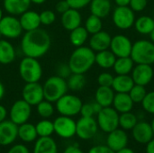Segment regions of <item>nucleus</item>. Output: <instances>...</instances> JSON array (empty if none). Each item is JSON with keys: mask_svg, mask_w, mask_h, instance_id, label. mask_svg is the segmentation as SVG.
I'll use <instances>...</instances> for the list:
<instances>
[{"mask_svg": "<svg viewBox=\"0 0 154 153\" xmlns=\"http://www.w3.org/2000/svg\"><path fill=\"white\" fill-rule=\"evenodd\" d=\"M51 45L50 34L43 29L25 32L21 41V50L24 56L32 58H41L45 55Z\"/></svg>", "mask_w": 154, "mask_h": 153, "instance_id": "obj_1", "label": "nucleus"}, {"mask_svg": "<svg viewBox=\"0 0 154 153\" xmlns=\"http://www.w3.org/2000/svg\"><path fill=\"white\" fill-rule=\"evenodd\" d=\"M96 52L87 46L77 47L69 60V66L72 73L85 74L95 64Z\"/></svg>", "mask_w": 154, "mask_h": 153, "instance_id": "obj_2", "label": "nucleus"}, {"mask_svg": "<svg viewBox=\"0 0 154 153\" xmlns=\"http://www.w3.org/2000/svg\"><path fill=\"white\" fill-rule=\"evenodd\" d=\"M42 87L44 99L51 103H56L62 96L67 94L69 89L67 80L57 75L47 78Z\"/></svg>", "mask_w": 154, "mask_h": 153, "instance_id": "obj_3", "label": "nucleus"}, {"mask_svg": "<svg viewBox=\"0 0 154 153\" xmlns=\"http://www.w3.org/2000/svg\"><path fill=\"white\" fill-rule=\"evenodd\" d=\"M130 57L136 64L154 63V43L148 40H139L133 43Z\"/></svg>", "mask_w": 154, "mask_h": 153, "instance_id": "obj_4", "label": "nucleus"}, {"mask_svg": "<svg viewBox=\"0 0 154 153\" xmlns=\"http://www.w3.org/2000/svg\"><path fill=\"white\" fill-rule=\"evenodd\" d=\"M19 74L25 83L39 82L42 76V68L37 59L25 56L20 61Z\"/></svg>", "mask_w": 154, "mask_h": 153, "instance_id": "obj_5", "label": "nucleus"}, {"mask_svg": "<svg viewBox=\"0 0 154 153\" xmlns=\"http://www.w3.org/2000/svg\"><path fill=\"white\" fill-rule=\"evenodd\" d=\"M82 105L83 103L79 96L65 94L56 102V109L60 115L72 117L80 113Z\"/></svg>", "mask_w": 154, "mask_h": 153, "instance_id": "obj_6", "label": "nucleus"}, {"mask_svg": "<svg viewBox=\"0 0 154 153\" xmlns=\"http://www.w3.org/2000/svg\"><path fill=\"white\" fill-rule=\"evenodd\" d=\"M97 115L98 128L103 132L109 133L119 127V113L114 107H103Z\"/></svg>", "mask_w": 154, "mask_h": 153, "instance_id": "obj_7", "label": "nucleus"}, {"mask_svg": "<svg viewBox=\"0 0 154 153\" xmlns=\"http://www.w3.org/2000/svg\"><path fill=\"white\" fill-rule=\"evenodd\" d=\"M114 24L121 30H127L134 26L135 22V12L130 6H117L112 14Z\"/></svg>", "mask_w": 154, "mask_h": 153, "instance_id": "obj_8", "label": "nucleus"}, {"mask_svg": "<svg viewBox=\"0 0 154 153\" xmlns=\"http://www.w3.org/2000/svg\"><path fill=\"white\" fill-rule=\"evenodd\" d=\"M23 31L19 19L14 15L3 16L0 21V35L5 39H16L22 35Z\"/></svg>", "mask_w": 154, "mask_h": 153, "instance_id": "obj_9", "label": "nucleus"}, {"mask_svg": "<svg viewBox=\"0 0 154 153\" xmlns=\"http://www.w3.org/2000/svg\"><path fill=\"white\" fill-rule=\"evenodd\" d=\"M32 114V106H30L23 99L15 101L9 111L10 120L17 125L28 122Z\"/></svg>", "mask_w": 154, "mask_h": 153, "instance_id": "obj_10", "label": "nucleus"}, {"mask_svg": "<svg viewBox=\"0 0 154 153\" xmlns=\"http://www.w3.org/2000/svg\"><path fill=\"white\" fill-rule=\"evenodd\" d=\"M54 133L63 139H69L76 135V122L69 116L60 115L53 121Z\"/></svg>", "mask_w": 154, "mask_h": 153, "instance_id": "obj_11", "label": "nucleus"}, {"mask_svg": "<svg viewBox=\"0 0 154 153\" xmlns=\"http://www.w3.org/2000/svg\"><path fill=\"white\" fill-rule=\"evenodd\" d=\"M98 125L93 117H82L76 122V135L81 140H90L97 133Z\"/></svg>", "mask_w": 154, "mask_h": 153, "instance_id": "obj_12", "label": "nucleus"}, {"mask_svg": "<svg viewBox=\"0 0 154 153\" xmlns=\"http://www.w3.org/2000/svg\"><path fill=\"white\" fill-rule=\"evenodd\" d=\"M109 48L110 50L116 56V58L130 57L133 42L127 36L124 34H116L112 37Z\"/></svg>", "mask_w": 154, "mask_h": 153, "instance_id": "obj_13", "label": "nucleus"}, {"mask_svg": "<svg viewBox=\"0 0 154 153\" xmlns=\"http://www.w3.org/2000/svg\"><path fill=\"white\" fill-rule=\"evenodd\" d=\"M22 96L30 106H37L44 99L43 87L39 82L26 83L23 88Z\"/></svg>", "mask_w": 154, "mask_h": 153, "instance_id": "obj_14", "label": "nucleus"}, {"mask_svg": "<svg viewBox=\"0 0 154 153\" xmlns=\"http://www.w3.org/2000/svg\"><path fill=\"white\" fill-rule=\"evenodd\" d=\"M153 76V69L149 64H136L131 72V77L134 84L144 87L152 82Z\"/></svg>", "mask_w": 154, "mask_h": 153, "instance_id": "obj_15", "label": "nucleus"}, {"mask_svg": "<svg viewBox=\"0 0 154 153\" xmlns=\"http://www.w3.org/2000/svg\"><path fill=\"white\" fill-rule=\"evenodd\" d=\"M18 137V125L11 120H5L0 123V145L7 146L12 144Z\"/></svg>", "mask_w": 154, "mask_h": 153, "instance_id": "obj_16", "label": "nucleus"}, {"mask_svg": "<svg viewBox=\"0 0 154 153\" xmlns=\"http://www.w3.org/2000/svg\"><path fill=\"white\" fill-rule=\"evenodd\" d=\"M128 143V136L125 130L116 129L108 133L106 139V145L115 152L125 148Z\"/></svg>", "mask_w": 154, "mask_h": 153, "instance_id": "obj_17", "label": "nucleus"}, {"mask_svg": "<svg viewBox=\"0 0 154 153\" xmlns=\"http://www.w3.org/2000/svg\"><path fill=\"white\" fill-rule=\"evenodd\" d=\"M134 139L141 144H147L153 139V132L151 124L147 122H138L132 129Z\"/></svg>", "mask_w": 154, "mask_h": 153, "instance_id": "obj_18", "label": "nucleus"}, {"mask_svg": "<svg viewBox=\"0 0 154 153\" xmlns=\"http://www.w3.org/2000/svg\"><path fill=\"white\" fill-rule=\"evenodd\" d=\"M112 37L106 31H100L97 33L92 34L89 39V47L96 52L108 50L110 47Z\"/></svg>", "mask_w": 154, "mask_h": 153, "instance_id": "obj_19", "label": "nucleus"}, {"mask_svg": "<svg viewBox=\"0 0 154 153\" xmlns=\"http://www.w3.org/2000/svg\"><path fill=\"white\" fill-rule=\"evenodd\" d=\"M60 22L63 28L70 32L81 25L82 17L78 9L69 8L68 11L61 14Z\"/></svg>", "mask_w": 154, "mask_h": 153, "instance_id": "obj_20", "label": "nucleus"}, {"mask_svg": "<svg viewBox=\"0 0 154 153\" xmlns=\"http://www.w3.org/2000/svg\"><path fill=\"white\" fill-rule=\"evenodd\" d=\"M21 26L24 32L35 30L40 28L41 20H40V14L35 11L27 10L20 15L19 18Z\"/></svg>", "mask_w": 154, "mask_h": 153, "instance_id": "obj_21", "label": "nucleus"}, {"mask_svg": "<svg viewBox=\"0 0 154 153\" xmlns=\"http://www.w3.org/2000/svg\"><path fill=\"white\" fill-rule=\"evenodd\" d=\"M31 5L30 0H4L3 6L5 10L11 15H21L29 10Z\"/></svg>", "mask_w": 154, "mask_h": 153, "instance_id": "obj_22", "label": "nucleus"}, {"mask_svg": "<svg viewBox=\"0 0 154 153\" xmlns=\"http://www.w3.org/2000/svg\"><path fill=\"white\" fill-rule=\"evenodd\" d=\"M134 103L130 97L128 93H116L115 94L113 106L119 113H127L131 112L134 107Z\"/></svg>", "mask_w": 154, "mask_h": 153, "instance_id": "obj_23", "label": "nucleus"}, {"mask_svg": "<svg viewBox=\"0 0 154 153\" xmlns=\"http://www.w3.org/2000/svg\"><path fill=\"white\" fill-rule=\"evenodd\" d=\"M32 153H58V146L51 136L39 137L34 143Z\"/></svg>", "mask_w": 154, "mask_h": 153, "instance_id": "obj_24", "label": "nucleus"}, {"mask_svg": "<svg viewBox=\"0 0 154 153\" xmlns=\"http://www.w3.org/2000/svg\"><path fill=\"white\" fill-rule=\"evenodd\" d=\"M89 9L91 14L97 15L103 19L111 13L112 4L110 0H91Z\"/></svg>", "mask_w": 154, "mask_h": 153, "instance_id": "obj_25", "label": "nucleus"}, {"mask_svg": "<svg viewBox=\"0 0 154 153\" xmlns=\"http://www.w3.org/2000/svg\"><path fill=\"white\" fill-rule=\"evenodd\" d=\"M115 97V91L111 87H102L99 86V87L97 89L95 94V101L97 102L99 105H101L103 107L111 106L113 105Z\"/></svg>", "mask_w": 154, "mask_h": 153, "instance_id": "obj_26", "label": "nucleus"}, {"mask_svg": "<svg viewBox=\"0 0 154 153\" xmlns=\"http://www.w3.org/2000/svg\"><path fill=\"white\" fill-rule=\"evenodd\" d=\"M15 50L13 44L5 39H0V64L7 65L15 60Z\"/></svg>", "mask_w": 154, "mask_h": 153, "instance_id": "obj_27", "label": "nucleus"}, {"mask_svg": "<svg viewBox=\"0 0 154 153\" xmlns=\"http://www.w3.org/2000/svg\"><path fill=\"white\" fill-rule=\"evenodd\" d=\"M134 82L130 75H116L114 77L112 88L116 93H129Z\"/></svg>", "mask_w": 154, "mask_h": 153, "instance_id": "obj_28", "label": "nucleus"}, {"mask_svg": "<svg viewBox=\"0 0 154 153\" xmlns=\"http://www.w3.org/2000/svg\"><path fill=\"white\" fill-rule=\"evenodd\" d=\"M116 60V56L110 50H105L97 51L96 53L95 63H97L102 69H108L114 67Z\"/></svg>", "mask_w": 154, "mask_h": 153, "instance_id": "obj_29", "label": "nucleus"}, {"mask_svg": "<svg viewBox=\"0 0 154 153\" xmlns=\"http://www.w3.org/2000/svg\"><path fill=\"white\" fill-rule=\"evenodd\" d=\"M18 137L23 142H35L38 137L35 125L27 122L18 125Z\"/></svg>", "mask_w": 154, "mask_h": 153, "instance_id": "obj_30", "label": "nucleus"}, {"mask_svg": "<svg viewBox=\"0 0 154 153\" xmlns=\"http://www.w3.org/2000/svg\"><path fill=\"white\" fill-rule=\"evenodd\" d=\"M134 67V62L131 57L116 58L114 64V71L116 75H129Z\"/></svg>", "mask_w": 154, "mask_h": 153, "instance_id": "obj_31", "label": "nucleus"}, {"mask_svg": "<svg viewBox=\"0 0 154 153\" xmlns=\"http://www.w3.org/2000/svg\"><path fill=\"white\" fill-rule=\"evenodd\" d=\"M134 25L137 32L147 35L150 34L154 29V19L148 15H142L139 18L135 19Z\"/></svg>", "mask_w": 154, "mask_h": 153, "instance_id": "obj_32", "label": "nucleus"}, {"mask_svg": "<svg viewBox=\"0 0 154 153\" xmlns=\"http://www.w3.org/2000/svg\"><path fill=\"white\" fill-rule=\"evenodd\" d=\"M88 34L89 33L88 32L86 28L80 25V26L75 28L74 30L70 31L69 41L76 48L83 46L88 38Z\"/></svg>", "mask_w": 154, "mask_h": 153, "instance_id": "obj_33", "label": "nucleus"}, {"mask_svg": "<svg viewBox=\"0 0 154 153\" xmlns=\"http://www.w3.org/2000/svg\"><path fill=\"white\" fill-rule=\"evenodd\" d=\"M87 80L84 74L72 73L67 79L68 88L72 91H79L84 88L86 86Z\"/></svg>", "mask_w": 154, "mask_h": 153, "instance_id": "obj_34", "label": "nucleus"}, {"mask_svg": "<svg viewBox=\"0 0 154 153\" xmlns=\"http://www.w3.org/2000/svg\"><path fill=\"white\" fill-rule=\"evenodd\" d=\"M35 128L39 137H49L54 133L53 122L48 119H43L38 122L35 125Z\"/></svg>", "mask_w": 154, "mask_h": 153, "instance_id": "obj_35", "label": "nucleus"}, {"mask_svg": "<svg viewBox=\"0 0 154 153\" xmlns=\"http://www.w3.org/2000/svg\"><path fill=\"white\" fill-rule=\"evenodd\" d=\"M84 27L86 28V30L88 31V33H90V34L97 33L102 30V27H103L102 19L97 15L90 14L86 20Z\"/></svg>", "mask_w": 154, "mask_h": 153, "instance_id": "obj_36", "label": "nucleus"}, {"mask_svg": "<svg viewBox=\"0 0 154 153\" xmlns=\"http://www.w3.org/2000/svg\"><path fill=\"white\" fill-rule=\"evenodd\" d=\"M138 123L136 115L131 112L123 113L119 115V126L123 130H132Z\"/></svg>", "mask_w": 154, "mask_h": 153, "instance_id": "obj_37", "label": "nucleus"}, {"mask_svg": "<svg viewBox=\"0 0 154 153\" xmlns=\"http://www.w3.org/2000/svg\"><path fill=\"white\" fill-rule=\"evenodd\" d=\"M36 106L38 115L43 119H48L54 114V106H52V103L45 99L40 102Z\"/></svg>", "mask_w": 154, "mask_h": 153, "instance_id": "obj_38", "label": "nucleus"}, {"mask_svg": "<svg viewBox=\"0 0 154 153\" xmlns=\"http://www.w3.org/2000/svg\"><path fill=\"white\" fill-rule=\"evenodd\" d=\"M128 94L134 104H139V103H142L143 100L144 99L147 94V91L144 86L134 84Z\"/></svg>", "mask_w": 154, "mask_h": 153, "instance_id": "obj_39", "label": "nucleus"}, {"mask_svg": "<svg viewBox=\"0 0 154 153\" xmlns=\"http://www.w3.org/2000/svg\"><path fill=\"white\" fill-rule=\"evenodd\" d=\"M143 108L149 114L154 115V91L148 92L142 102Z\"/></svg>", "mask_w": 154, "mask_h": 153, "instance_id": "obj_40", "label": "nucleus"}, {"mask_svg": "<svg viewBox=\"0 0 154 153\" xmlns=\"http://www.w3.org/2000/svg\"><path fill=\"white\" fill-rule=\"evenodd\" d=\"M41 24L43 25H51L56 20V14L51 10H44L40 14Z\"/></svg>", "mask_w": 154, "mask_h": 153, "instance_id": "obj_41", "label": "nucleus"}, {"mask_svg": "<svg viewBox=\"0 0 154 153\" xmlns=\"http://www.w3.org/2000/svg\"><path fill=\"white\" fill-rule=\"evenodd\" d=\"M114 81V76L108 72H103L97 77V83L102 87H111Z\"/></svg>", "mask_w": 154, "mask_h": 153, "instance_id": "obj_42", "label": "nucleus"}, {"mask_svg": "<svg viewBox=\"0 0 154 153\" xmlns=\"http://www.w3.org/2000/svg\"><path fill=\"white\" fill-rule=\"evenodd\" d=\"M72 74V71L68 63H60L57 67V76L66 79Z\"/></svg>", "mask_w": 154, "mask_h": 153, "instance_id": "obj_43", "label": "nucleus"}, {"mask_svg": "<svg viewBox=\"0 0 154 153\" xmlns=\"http://www.w3.org/2000/svg\"><path fill=\"white\" fill-rule=\"evenodd\" d=\"M148 5V0H130L129 6L134 12L143 11Z\"/></svg>", "mask_w": 154, "mask_h": 153, "instance_id": "obj_44", "label": "nucleus"}, {"mask_svg": "<svg viewBox=\"0 0 154 153\" xmlns=\"http://www.w3.org/2000/svg\"><path fill=\"white\" fill-rule=\"evenodd\" d=\"M82 117H93L95 115L94 109H93V106L92 103H87V104H83L80 109V113Z\"/></svg>", "mask_w": 154, "mask_h": 153, "instance_id": "obj_45", "label": "nucleus"}, {"mask_svg": "<svg viewBox=\"0 0 154 153\" xmlns=\"http://www.w3.org/2000/svg\"><path fill=\"white\" fill-rule=\"evenodd\" d=\"M66 1L69 3L70 8H74L78 10H80L86 7L91 2V0H66Z\"/></svg>", "mask_w": 154, "mask_h": 153, "instance_id": "obj_46", "label": "nucleus"}, {"mask_svg": "<svg viewBox=\"0 0 154 153\" xmlns=\"http://www.w3.org/2000/svg\"><path fill=\"white\" fill-rule=\"evenodd\" d=\"M88 153H116L107 145H97L92 147Z\"/></svg>", "mask_w": 154, "mask_h": 153, "instance_id": "obj_47", "label": "nucleus"}, {"mask_svg": "<svg viewBox=\"0 0 154 153\" xmlns=\"http://www.w3.org/2000/svg\"><path fill=\"white\" fill-rule=\"evenodd\" d=\"M69 8H70V6H69V3H68L66 0H60V1H59V2L56 4V5H55V10H56L58 13L61 14H62L63 13H65L66 11H68Z\"/></svg>", "mask_w": 154, "mask_h": 153, "instance_id": "obj_48", "label": "nucleus"}, {"mask_svg": "<svg viewBox=\"0 0 154 153\" xmlns=\"http://www.w3.org/2000/svg\"><path fill=\"white\" fill-rule=\"evenodd\" d=\"M7 153H30L28 148L23 144H15L9 149Z\"/></svg>", "mask_w": 154, "mask_h": 153, "instance_id": "obj_49", "label": "nucleus"}, {"mask_svg": "<svg viewBox=\"0 0 154 153\" xmlns=\"http://www.w3.org/2000/svg\"><path fill=\"white\" fill-rule=\"evenodd\" d=\"M63 153H84L78 145H70V146H68L65 150Z\"/></svg>", "mask_w": 154, "mask_h": 153, "instance_id": "obj_50", "label": "nucleus"}, {"mask_svg": "<svg viewBox=\"0 0 154 153\" xmlns=\"http://www.w3.org/2000/svg\"><path fill=\"white\" fill-rule=\"evenodd\" d=\"M6 116H7L6 108L4 106L0 105V123L3 122V121H5V118H6Z\"/></svg>", "mask_w": 154, "mask_h": 153, "instance_id": "obj_51", "label": "nucleus"}, {"mask_svg": "<svg viewBox=\"0 0 154 153\" xmlns=\"http://www.w3.org/2000/svg\"><path fill=\"white\" fill-rule=\"evenodd\" d=\"M146 153H154V139H152L146 147Z\"/></svg>", "mask_w": 154, "mask_h": 153, "instance_id": "obj_52", "label": "nucleus"}, {"mask_svg": "<svg viewBox=\"0 0 154 153\" xmlns=\"http://www.w3.org/2000/svg\"><path fill=\"white\" fill-rule=\"evenodd\" d=\"M92 106H93V109H94V112H95V115H97L103 108V106L101 105H99L97 102H93L92 103Z\"/></svg>", "mask_w": 154, "mask_h": 153, "instance_id": "obj_53", "label": "nucleus"}, {"mask_svg": "<svg viewBox=\"0 0 154 153\" xmlns=\"http://www.w3.org/2000/svg\"><path fill=\"white\" fill-rule=\"evenodd\" d=\"M117 6H128L130 0H115Z\"/></svg>", "mask_w": 154, "mask_h": 153, "instance_id": "obj_54", "label": "nucleus"}, {"mask_svg": "<svg viewBox=\"0 0 154 153\" xmlns=\"http://www.w3.org/2000/svg\"><path fill=\"white\" fill-rule=\"evenodd\" d=\"M116 153H134V151L132 149H129V148L125 147V148H124V149H122V150L116 151Z\"/></svg>", "mask_w": 154, "mask_h": 153, "instance_id": "obj_55", "label": "nucleus"}, {"mask_svg": "<svg viewBox=\"0 0 154 153\" xmlns=\"http://www.w3.org/2000/svg\"><path fill=\"white\" fill-rule=\"evenodd\" d=\"M5 87H4V85L0 82V100H2V98L4 97V96H5Z\"/></svg>", "mask_w": 154, "mask_h": 153, "instance_id": "obj_56", "label": "nucleus"}, {"mask_svg": "<svg viewBox=\"0 0 154 153\" xmlns=\"http://www.w3.org/2000/svg\"><path fill=\"white\" fill-rule=\"evenodd\" d=\"M31 3H33L35 5H42L46 2V0H30Z\"/></svg>", "mask_w": 154, "mask_h": 153, "instance_id": "obj_57", "label": "nucleus"}, {"mask_svg": "<svg viewBox=\"0 0 154 153\" xmlns=\"http://www.w3.org/2000/svg\"><path fill=\"white\" fill-rule=\"evenodd\" d=\"M149 35H150V38H151V41H152L154 43V29L151 32V33Z\"/></svg>", "mask_w": 154, "mask_h": 153, "instance_id": "obj_58", "label": "nucleus"}, {"mask_svg": "<svg viewBox=\"0 0 154 153\" xmlns=\"http://www.w3.org/2000/svg\"><path fill=\"white\" fill-rule=\"evenodd\" d=\"M151 126H152V132H153L154 134V117L153 119H152V123H151Z\"/></svg>", "mask_w": 154, "mask_h": 153, "instance_id": "obj_59", "label": "nucleus"}, {"mask_svg": "<svg viewBox=\"0 0 154 153\" xmlns=\"http://www.w3.org/2000/svg\"><path fill=\"white\" fill-rule=\"evenodd\" d=\"M3 16H4V14H3V10H2V8L0 7V21H1V19L3 18Z\"/></svg>", "mask_w": 154, "mask_h": 153, "instance_id": "obj_60", "label": "nucleus"}, {"mask_svg": "<svg viewBox=\"0 0 154 153\" xmlns=\"http://www.w3.org/2000/svg\"><path fill=\"white\" fill-rule=\"evenodd\" d=\"M153 19H154V17H153Z\"/></svg>", "mask_w": 154, "mask_h": 153, "instance_id": "obj_61", "label": "nucleus"}]
</instances>
